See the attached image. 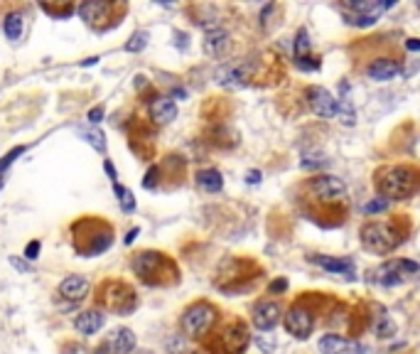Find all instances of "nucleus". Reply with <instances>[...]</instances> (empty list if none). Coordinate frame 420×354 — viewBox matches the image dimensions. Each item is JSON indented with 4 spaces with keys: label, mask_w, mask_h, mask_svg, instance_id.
I'll use <instances>...</instances> for the list:
<instances>
[{
    "label": "nucleus",
    "mask_w": 420,
    "mask_h": 354,
    "mask_svg": "<svg viewBox=\"0 0 420 354\" xmlns=\"http://www.w3.org/2000/svg\"><path fill=\"white\" fill-rule=\"evenodd\" d=\"M251 342V337H248V330H246L244 322H231L226 324L216 340L209 344L216 354H244L246 347Z\"/></svg>",
    "instance_id": "1a4fd4ad"
},
{
    "label": "nucleus",
    "mask_w": 420,
    "mask_h": 354,
    "mask_svg": "<svg viewBox=\"0 0 420 354\" xmlns=\"http://www.w3.org/2000/svg\"><path fill=\"white\" fill-rule=\"evenodd\" d=\"M89 290H91V285H89V281L84 276H67L65 281L59 283L57 293H59V298H65V300L79 303L86 298Z\"/></svg>",
    "instance_id": "2eb2a0df"
},
{
    "label": "nucleus",
    "mask_w": 420,
    "mask_h": 354,
    "mask_svg": "<svg viewBox=\"0 0 420 354\" xmlns=\"http://www.w3.org/2000/svg\"><path fill=\"white\" fill-rule=\"evenodd\" d=\"M418 187V170L413 165H391L379 170L376 189L388 200H408Z\"/></svg>",
    "instance_id": "f257e3e1"
},
{
    "label": "nucleus",
    "mask_w": 420,
    "mask_h": 354,
    "mask_svg": "<svg viewBox=\"0 0 420 354\" xmlns=\"http://www.w3.org/2000/svg\"><path fill=\"white\" fill-rule=\"evenodd\" d=\"M165 268H175V263L160 251H140L133 259L135 276L148 285H165Z\"/></svg>",
    "instance_id": "0eeeda50"
},
{
    "label": "nucleus",
    "mask_w": 420,
    "mask_h": 354,
    "mask_svg": "<svg viewBox=\"0 0 420 354\" xmlns=\"http://www.w3.org/2000/svg\"><path fill=\"white\" fill-rule=\"evenodd\" d=\"M86 118H89V121H91V123H101V121H104V108H101V106L91 108Z\"/></svg>",
    "instance_id": "e433bc0d"
},
{
    "label": "nucleus",
    "mask_w": 420,
    "mask_h": 354,
    "mask_svg": "<svg viewBox=\"0 0 420 354\" xmlns=\"http://www.w3.org/2000/svg\"><path fill=\"white\" fill-rule=\"evenodd\" d=\"M401 69L403 67L398 59L379 57L366 67V74H369V79H373V82H391V79H396L398 74H401Z\"/></svg>",
    "instance_id": "ddd939ff"
},
{
    "label": "nucleus",
    "mask_w": 420,
    "mask_h": 354,
    "mask_svg": "<svg viewBox=\"0 0 420 354\" xmlns=\"http://www.w3.org/2000/svg\"><path fill=\"white\" fill-rule=\"evenodd\" d=\"M371 320H373V332H376V337H393L396 335V324H393V320L388 318L386 307H376V313L371 315Z\"/></svg>",
    "instance_id": "5701e85b"
},
{
    "label": "nucleus",
    "mask_w": 420,
    "mask_h": 354,
    "mask_svg": "<svg viewBox=\"0 0 420 354\" xmlns=\"http://www.w3.org/2000/svg\"><path fill=\"white\" fill-rule=\"evenodd\" d=\"M3 30H5V37L8 40H20L23 35V12H8L5 15V23H3Z\"/></svg>",
    "instance_id": "a878e982"
},
{
    "label": "nucleus",
    "mask_w": 420,
    "mask_h": 354,
    "mask_svg": "<svg viewBox=\"0 0 420 354\" xmlns=\"http://www.w3.org/2000/svg\"><path fill=\"white\" fill-rule=\"evenodd\" d=\"M258 180H261V172H258V170H251V172H248V182L256 185Z\"/></svg>",
    "instance_id": "ea45409f"
},
{
    "label": "nucleus",
    "mask_w": 420,
    "mask_h": 354,
    "mask_svg": "<svg viewBox=\"0 0 420 354\" xmlns=\"http://www.w3.org/2000/svg\"><path fill=\"white\" fill-rule=\"evenodd\" d=\"M305 189H307L310 200L322 204L325 209H337V206L347 204V185L334 175L310 177Z\"/></svg>",
    "instance_id": "20e7f679"
},
{
    "label": "nucleus",
    "mask_w": 420,
    "mask_h": 354,
    "mask_svg": "<svg viewBox=\"0 0 420 354\" xmlns=\"http://www.w3.org/2000/svg\"><path fill=\"white\" fill-rule=\"evenodd\" d=\"M305 96H307L310 111L315 113L317 118H334V116H337V104H339V101L334 99L327 88L310 86L307 91H305Z\"/></svg>",
    "instance_id": "9b49d317"
},
{
    "label": "nucleus",
    "mask_w": 420,
    "mask_h": 354,
    "mask_svg": "<svg viewBox=\"0 0 420 354\" xmlns=\"http://www.w3.org/2000/svg\"><path fill=\"white\" fill-rule=\"evenodd\" d=\"M216 318H219V310L211 303L197 300L182 313V330H185V335L199 340V337L209 335L211 327L216 324Z\"/></svg>",
    "instance_id": "39448f33"
},
{
    "label": "nucleus",
    "mask_w": 420,
    "mask_h": 354,
    "mask_svg": "<svg viewBox=\"0 0 420 354\" xmlns=\"http://www.w3.org/2000/svg\"><path fill=\"white\" fill-rule=\"evenodd\" d=\"M76 229H84V234L71 231L74 234V248L82 256H99L104 251H108L113 244V229L99 219H79Z\"/></svg>",
    "instance_id": "f03ea898"
},
{
    "label": "nucleus",
    "mask_w": 420,
    "mask_h": 354,
    "mask_svg": "<svg viewBox=\"0 0 420 354\" xmlns=\"http://www.w3.org/2000/svg\"><path fill=\"white\" fill-rule=\"evenodd\" d=\"M23 153H25V148L18 145V148H12L10 153H5L3 158H0V180H3V182H5V177H3V175H5V170H10L12 163H15V160H18Z\"/></svg>",
    "instance_id": "cd10ccee"
},
{
    "label": "nucleus",
    "mask_w": 420,
    "mask_h": 354,
    "mask_svg": "<svg viewBox=\"0 0 420 354\" xmlns=\"http://www.w3.org/2000/svg\"><path fill=\"white\" fill-rule=\"evenodd\" d=\"M148 45V32H135L133 37H130L128 42H126V52H140V49H145Z\"/></svg>",
    "instance_id": "c756f323"
},
{
    "label": "nucleus",
    "mask_w": 420,
    "mask_h": 354,
    "mask_svg": "<svg viewBox=\"0 0 420 354\" xmlns=\"http://www.w3.org/2000/svg\"><path fill=\"white\" fill-rule=\"evenodd\" d=\"M160 167L158 165H152L150 170H148V175L143 177V187H148V189H152L155 185H158V180H160Z\"/></svg>",
    "instance_id": "473e14b6"
},
{
    "label": "nucleus",
    "mask_w": 420,
    "mask_h": 354,
    "mask_svg": "<svg viewBox=\"0 0 420 354\" xmlns=\"http://www.w3.org/2000/svg\"><path fill=\"white\" fill-rule=\"evenodd\" d=\"M406 47H408L410 52H418V49H420V42H418V40H413V37H410V40L406 42Z\"/></svg>",
    "instance_id": "58836bf2"
},
{
    "label": "nucleus",
    "mask_w": 420,
    "mask_h": 354,
    "mask_svg": "<svg viewBox=\"0 0 420 354\" xmlns=\"http://www.w3.org/2000/svg\"><path fill=\"white\" fill-rule=\"evenodd\" d=\"M42 10L45 12H49V15H52V18H67V15H69L71 12V5H42Z\"/></svg>",
    "instance_id": "2f4dec72"
},
{
    "label": "nucleus",
    "mask_w": 420,
    "mask_h": 354,
    "mask_svg": "<svg viewBox=\"0 0 420 354\" xmlns=\"http://www.w3.org/2000/svg\"><path fill=\"white\" fill-rule=\"evenodd\" d=\"M111 349H113L116 354H130V352H133V349H135V335H133V330H128V327L118 330L116 335H113Z\"/></svg>",
    "instance_id": "393cba45"
},
{
    "label": "nucleus",
    "mask_w": 420,
    "mask_h": 354,
    "mask_svg": "<svg viewBox=\"0 0 420 354\" xmlns=\"http://www.w3.org/2000/svg\"><path fill=\"white\" fill-rule=\"evenodd\" d=\"M84 141H89L91 143L93 148H96V150H99V153H106V136L104 133H101V130H86V133H84Z\"/></svg>",
    "instance_id": "7c9ffc66"
},
{
    "label": "nucleus",
    "mask_w": 420,
    "mask_h": 354,
    "mask_svg": "<svg viewBox=\"0 0 420 354\" xmlns=\"http://www.w3.org/2000/svg\"><path fill=\"white\" fill-rule=\"evenodd\" d=\"M251 77V67L244 62H233V64H224L216 71V82L222 86H244Z\"/></svg>",
    "instance_id": "4468645a"
},
{
    "label": "nucleus",
    "mask_w": 420,
    "mask_h": 354,
    "mask_svg": "<svg viewBox=\"0 0 420 354\" xmlns=\"http://www.w3.org/2000/svg\"><path fill=\"white\" fill-rule=\"evenodd\" d=\"M106 322V315L104 310H99V307H91V310H84L82 315H76L74 320V327L79 335H96V332L104 327Z\"/></svg>",
    "instance_id": "6ab92c4d"
},
{
    "label": "nucleus",
    "mask_w": 420,
    "mask_h": 354,
    "mask_svg": "<svg viewBox=\"0 0 420 354\" xmlns=\"http://www.w3.org/2000/svg\"><path fill=\"white\" fill-rule=\"evenodd\" d=\"M310 57V40H307V32L300 30L298 37H295V59H303Z\"/></svg>",
    "instance_id": "c85d7f7f"
},
{
    "label": "nucleus",
    "mask_w": 420,
    "mask_h": 354,
    "mask_svg": "<svg viewBox=\"0 0 420 354\" xmlns=\"http://www.w3.org/2000/svg\"><path fill=\"white\" fill-rule=\"evenodd\" d=\"M113 189H116V195H118V202H121V209L123 212H133L135 209V197L130 189L121 187L118 182H113Z\"/></svg>",
    "instance_id": "bb28decb"
},
{
    "label": "nucleus",
    "mask_w": 420,
    "mask_h": 354,
    "mask_svg": "<svg viewBox=\"0 0 420 354\" xmlns=\"http://www.w3.org/2000/svg\"><path fill=\"white\" fill-rule=\"evenodd\" d=\"M283 322H285L288 335H292L295 340H307L310 332L315 330V310H312L305 300L292 303V305L288 307Z\"/></svg>",
    "instance_id": "6e6552de"
},
{
    "label": "nucleus",
    "mask_w": 420,
    "mask_h": 354,
    "mask_svg": "<svg viewBox=\"0 0 420 354\" xmlns=\"http://www.w3.org/2000/svg\"><path fill=\"white\" fill-rule=\"evenodd\" d=\"M111 10H113L111 3H101V0H89V3L79 5V18H82L84 23L96 25V27H99V25L104 23V20H108Z\"/></svg>",
    "instance_id": "aec40b11"
},
{
    "label": "nucleus",
    "mask_w": 420,
    "mask_h": 354,
    "mask_svg": "<svg viewBox=\"0 0 420 354\" xmlns=\"http://www.w3.org/2000/svg\"><path fill=\"white\" fill-rule=\"evenodd\" d=\"M104 167H106V172L111 175V180H113V182H116V180H118V175H116V167L111 165V160H106V163H104Z\"/></svg>",
    "instance_id": "4c0bfd02"
},
{
    "label": "nucleus",
    "mask_w": 420,
    "mask_h": 354,
    "mask_svg": "<svg viewBox=\"0 0 420 354\" xmlns=\"http://www.w3.org/2000/svg\"><path fill=\"white\" fill-rule=\"evenodd\" d=\"M280 315H283V310L275 300H258L251 320L261 332H270L280 322Z\"/></svg>",
    "instance_id": "f8f14e48"
},
{
    "label": "nucleus",
    "mask_w": 420,
    "mask_h": 354,
    "mask_svg": "<svg viewBox=\"0 0 420 354\" xmlns=\"http://www.w3.org/2000/svg\"><path fill=\"white\" fill-rule=\"evenodd\" d=\"M148 111H150L152 123H158V126L172 123V121L177 118V106L170 96H155V99L150 101Z\"/></svg>",
    "instance_id": "dca6fc26"
},
{
    "label": "nucleus",
    "mask_w": 420,
    "mask_h": 354,
    "mask_svg": "<svg viewBox=\"0 0 420 354\" xmlns=\"http://www.w3.org/2000/svg\"><path fill=\"white\" fill-rule=\"evenodd\" d=\"M312 263H317L320 268L329 273H339V276H347L351 278L354 276V263L349 259H332V256H310Z\"/></svg>",
    "instance_id": "4be33fe9"
},
{
    "label": "nucleus",
    "mask_w": 420,
    "mask_h": 354,
    "mask_svg": "<svg viewBox=\"0 0 420 354\" xmlns=\"http://www.w3.org/2000/svg\"><path fill=\"white\" fill-rule=\"evenodd\" d=\"M406 273L408 276H415L418 273V263H413V261H386V263H381L376 271H373V281L381 285H388V288H393V285H401L403 278H406Z\"/></svg>",
    "instance_id": "9d476101"
},
{
    "label": "nucleus",
    "mask_w": 420,
    "mask_h": 354,
    "mask_svg": "<svg viewBox=\"0 0 420 354\" xmlns=\"http://www.w3.org/2000/svg\"><path fill=\"white\" fill-rule=\"evenodd\" d=\"M197 182H199V187H205L207 192H219V189L224 187V177H222V172L214 170V167H207V170H199Z\"/></svg>",
    "instance_id": "b1692460"
},
{
    "label": "nucleus",
    "mask_w": 420,
    "mask_h": 354,
    "mask_svg": "<svg viewBox=\"0 0 420 354\" xmlns=\"http://www.w3.org/2000/svg\"><path fill=\"white\" fill-rule=\"evenodd\" d=\"M345 12L347 15H356V18H366V20H376L379 15H384V10L393 8V3H371V0H351V3H345Z\"/></svg>",
    "instance_id": "f3484780"
},
{
    "label": "nucleus",
    "mask_w": 420,
    "mask_h": 354,
    "mask_svg": "<svg viewBox=\"0 0 420 354\" xmlns=\"http://www.w3.org/2000/svg\"><path fill=\"white\" fill-rule=\"evenodd\" d=\"M91 354H108V349H106V347H99V349H93Z\"/></svg>",
    "instance_id": "79ce46f5"
},
{
    "label": "nucleus",
    "mask_w": 420,
    "mask_h": 354,
    "mask_svg": "<svg viewBox=\"0 0 420 354\" xmlns=\"http://www.w3.org/2000/svg\"><path fill=\"white\" fill-rule=\"evenodd\" d=\"M135 236H138V229H130V231H128V236H126L123 241H126V244H133V241H135Z\"/></svg>",
    "instance_id": "a19ab883"
},
{
    "label": "nucleus",
    "mask_w": 420,
    "mask_h": 354,
    "mask_svg": "<svg viewBox=\"0 0 420 354\" xmlns=\"http://www.w3.org/2000/svg\"><path fill=\"white\" fill-rule=\"evenodd\" d=\"M99 300L106 310H113L118 315H128L138 305V298H135V290L123 281H106L99 288Z\"/></svg>",
    "instance_id": "423d86ee"
},
{
    "label": "nucleus",
    "mask_w": 420,
    "mask_h": 354,
    "mask_svg": "<svg viewBox=\"0 0 420 354\" xmlns=\"http://www.w3.org/2000/svg\"><path fill=\"white\" fill-rule=\"evenodd\" d=\"M285 288H288V281L285 278H278V281H273V283L268 285V293H283Z\"/></svg>",
    "instance_id": "c9c22d12"
},
{
    "label": "nucleus",
    "mask_w": 420,
    "mask_h": 354,
    "mask_svg": "<svg viewBox=\"0 0 420 354\" xmlns=\"http://www.w3.org/2000/svg\"><path fill=\"white\" fill-rule=\"evenodd\" d=\"M205 49L211 57H222L229 49V32L219 25H211L205 32Z\"/></svg>",
    "instance_id": "412c9836"
},
{
    "label": "nucleus",
    "mask_w": 420,
    "mask_h": 354,
    "mask_svg": "<svg viewBox=\"0 0 420 354\" xmlns=\"http://www.w3.org/2000/svg\"><path fill=\"white\" fill-rule=\"evenodd\" d=\"M359 239H362L364 248L373 251V254H391L401 246L403 231H398L391 222H369L359 229Z\"/></svg>",
    "instance_id": "7ed1b4c3"
},
{
    "label": "nucleus",
    "mask_w": 420,
    "mask_h": 354,
    "mask_svg": "<svg viewBox=\"0 0 420 354\" xmlns=\"http://www.w3.org/2000/svg\"><path fill=\"white\" fill-rule=\"evenodd\" d=\"M37 256H40V241H30L27 246H25V259L35 261Z\"/></svg>",
    "instance_id": "f704fd0d"
},
{
    "label": "nucleus",
    "mask_w": 420,
    "mask_h": 354,
    "mask_svg": "<svg viewBox=\"0 0 420 354\" xmlns=\"http://www.w3.org/2000/svg\"><path fill=\"white\" fill-rule=\"evenodd\" d=\"M386 206H388V202L386 200H373V202H369V204H364V214H376V212H384Z\"/></svg>",
    "instance_id": "72a5a7b5"
},
{
    "label": "nucleus",
    "mask_w": 420,
    "mask_h": 354,
    "mask_svg": "<svg viewBox=\"0 0 420 354\" xmlns=\"http://www.w3.org/2000/svg\"><path fill=\"white\" fill-rule=\"evenodd\" d=\"M317 347H320L322 354H356L362 349V344L354 342V340H347L342 335H325Z\"/></svg>",
    "instance_id": "a211bd4d"
}]
</instances>
